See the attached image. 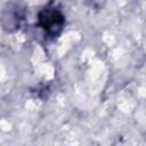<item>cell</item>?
<instances>
[{
	"mask_svg": "<svg viewBox=\"0 0 146 146\" xmlns=\"http://www.w3.org/2000/svg\"><path fill=\"white\" fill-rule=\"evenodd\" d=\"M38 25L52 39L60 35L65 25V16L56 1H50L39 11Z\"/></svg>",
	"mask_w": 146,
	"mask_h": 146,
	"instance_id": "obj_1",
	"label": "cell"
}]
</instances>
